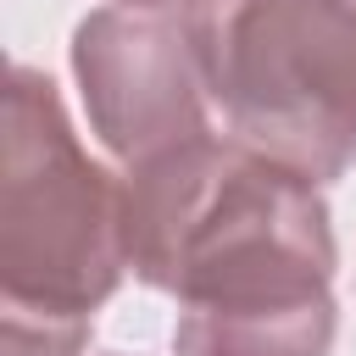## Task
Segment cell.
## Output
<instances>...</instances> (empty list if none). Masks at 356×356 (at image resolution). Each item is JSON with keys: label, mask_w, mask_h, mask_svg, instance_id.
I'll return each instance as SVG.
<instances>
[{"label": "cell", "mask_w": 356, "mask_h": 356, "mask_svg": "<svg viewBox=\"0 0 356 356\" xmlns=\"http://www.w3.org/2000/svg\"><path fill=\"white\" fill-rule=\"evenodd\" d=\"M128 267L184 300L178 356H328L334 239L306 172L195 134L128 172Z\"/></svg>", "instance_id": "obj_1"}, {"label": "cell", "mask_w": 356, "mask_h": 356, "mask_svg": "<svg viewBox=\"0 0 356 356\" xmlns=\"http://www.w3.org/2000/svg\"><path fill=\"white\" fill-rule=\"evenodd\" d=\"M6 356H72L128 267L122 189L78 150L61 100L28 67L6 95Z\"/></svg>", "instance_id": "obj_2"}, {"label": "cell", "mask_w": 356, "mask_h": 356, "mask_svg": "<svg viewBox=\"0 0 356 356\" xmlns=\"http://www.w3.org/2000/svg\"><path fill=\"white\" fill-rule=\"evenodd\" d=\"M206 100L250 150L317 178L356 156V0H189Z\"/></svg>", "instance_id": "obj_3"}, {"label": "cell", "mask_w": 356, "mask_h": 356, "mask_svg": "<svg viewBox=\"0 0 356 356\" xmlns=\"http://www.w3.org/2000/svg\"><path fill=\"white\" fill-rule=\"evenodd\" d=\"M78 78L100 139L134 167L211 134L184 6H111L78 28Z\"/></svg>", "instance_id": "obj_4"}, {"label": "cell", "mask_w": 356, "mask_h": 356, "mask_svg": "<svg viewBox=\"0 0 356 356\" xmlns=\"http://www.w3.org/2000/svg\"><path fill=\"white\" fill-rule=\"evenodd\" d=\"M128 6H189V0H128Z\"/></svg>", "instance_id": "obj_5"}]
</instances>
